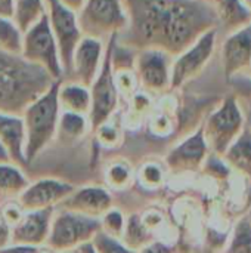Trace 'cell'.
Segmentation results:
<instances>
[{
  "label": "cell",
  "mask_w": 251,
  "mask_h": 253,
  "mask_svg": "<svg viewBox=\"0 0 251 253\" xmlns=\"http://www.w3.org/2000/svg\"><path fill=\"white\" fill-rule=\"evenodd\" d=\"M129 24L117 40L135 50L157 47L178 55L201 34L217 28L204 0H124Z\"/></svg>",
  "instance_id": "6da1fadb"
},
{
  "label": "cell",
  "mask_w": 251,
  "mask_h": 253,
  "mask_svg": "<svg viewBox=\"0 0 251 253\" xmlns=\"http://www.w3.org/2000/svg\"><path fill=\"white\" fill-rule=\"evenodd\" d=\"M55 80L21 56L0 52V111L22 114Z\"/></svg>",
  "instance_id": "7a4b0ae2"
},
{
  "label": "cell",
  "mask_w": 251,
  "mask_h": 253,
  "mask_svg": "<svg viewBox=\"0 0 251 253\" xmlns=\"http://www.w3.org/2000/svg\"><path fill=\"white\" fill-rule=\"evenodd\" d=\"M62 80V79H61ZM58 84L55 80L46 90L34 98L22 111L25 127V159L31 163L55 139L61 107L58 102Z\"/></svg>",
  "instance_id": "3957f363"
},
{
  "label": "cell",
  "mask_w": 251,
  "mask_h": 253,
  "mask_svg": "<svg viewBox=\"0 0 251 253\" xmlns=\"http://www.w3.org/2000/svg\"><path fill=\"white\" fill-rule=\"evenodd\" d=\"M247 125L246 114L232 93L222 98L201 123L210 153L222 157Z\"/></svg>",
  "instance_id": "277c9868"
},
{
  "label": "cell",
  "mask_w": 251,
  "mask_h": 253,
  "mask_svg": "<svg viewBox=\"0 0 251 253\" xmlns=\"http://www.w3.org/2000/svg\"><path fill=\"white\" fill-rule=\"evenodd\" d=\"M77 19L83 36L102 42L120 36L129 24L124 0H84Z\"/></svg>",
  "instance_id": "5b68a950"
},
{
  "label": "cell",
  "mask_w": 251,
  "mask_h": 253,
  "mask_svg": "<svg viewBox=\"0 0 251 253\" xmlns=\"http://www.w3.org/2000/svg\"><path fill=\"white\" fill-rule=\"evenodd\" d=\"M19 56L47 73L53 80L64 79L59 46L49 27L46 15L24 31Z\"/></svg>",
  "instance_id": "8992f818"
},
{
  "label": "cell",
  "mask_w": 251,
  "mask_h": 253,
  "mask_svg": "<svg viewBox=\"0 0 251 253\" xmlns=\"http://www.w3.org/2000/svg\"><path fill=\"white\" fill-rule=\"evenodd\" d=\"M101 231V221L70 211L53 212L46 248L64 253L93 240Z\"/></svg>",
  "instance_id": "52a82bcc"
},
{
  "label": "cell",
  "mask_w": 251,
  "mask_h": 253,
  "mask_svg": "<svg viewBox=\"0 0 251 253\" xmlns=\"http://www.w3.org/2000/svg\"><path fill=\"white\" fill-rule=\"evenodd\" d=\"M219 30L212 28L201 34L194 43L185 47L182 52L173 56L172 64V92L180 90L191 80L197 79L204 68L212 61L216 44H217Z\"/></svg>",
  "instance_id": "ba28073f"
},
{
  "label": "cell",
  "mask_w": 251,
  "mask_h": 253,
  "mask_svg": "<svg viewBox=\"0 0 251 253\" xmlns=\"http://www.w3.org/2000/svg\"><path fill=\"white\" fill-rule=\"evenodd\" d=\"M173 55L157 47L136 50L135 71L139 86L149 95H167L172 92Z\"/></svg>",
  "instance_id": "9c48e42d"
},
{
  "label": "cell",
  "mask_w": 251,
  "mask_h": 253,
  "mask_svg": "<svg viewBox=\"0 0 251 253\" xmlns=\"http://www.w3.org/2000/svg\"><path fill=\"white\" fill-rule=\"evenodd\" d=\"M114 37H111L107 42L102 68H101L99 74L96 76V79L93 80V83L89 86L90 98H92L89 122H90L92 130H95L98 126H101L107 120H109L118 108L120 95H118L115 83H114L112 61H111V47H112Z\"/></svg>",
  "instance_id": "30bf717a"
},
{
  "label": "cell",
  "mask_w": 251,
  "mask_h": 253,
  "mask_svg": "<svg viewBox=\"0 0 251 253\" xmlns=\"http://www.w3.org/2000/svg\"><path fill=\"white\" fill-rule=\"evenodd\" d=\"M46 16L49 27L58 42L64 76L70 67L71 55L81 40L83 33L77 19V12L65 6L59 0H46Z\"/></svg>",
  "instance_id": "8fae6325"
},
{
  "label": "cell",
  "mask_w": 251,
  "mask_h": 253,
  "mask_svg": "<svg viewBox=\"0 0 251 253\" xmlns=\"http://www.w3.org/2000/svg\"><path fill=\"white\" fill-rule=\"evenodd\" d=\"M105 49L107 42L83 36L71 55L70 67L64 79L89 87L102 68Z\"/></svg>",
  "instance_id": "7c38bea8"
},
{
  "label": "cell",
  "mask_w": 251,
  "mask_h": 253,
  "mask_svg": "<svg viewBox=\"0 0 251 253\" xmlns=\"http://www.w3.org/2000/svg\"><path fill=\"white\" fill-rule=\"evenodd\" d=\"M225 79L249 74L251 68V22L225 36L220 46Z\"/></svg>",
  "instance_id": "4fadbf2b"
},
{
  "label": "cell",
  "mask_w": 251,
  "mask_h": 253,
  "mask_svg": "<svg viewBox=\"0 0 251 253\" xmlns=\"http://www.w3.org/2000/svg\"><path fill=\"white\" fill-rule=\"evenodd\" d=\"M209 154L210 150L200 125L169 151L166 156V166L173 173L195 172L203 168Z\"/></svg>",
  "instance_id": "5bb4252c"
},
{
  "label": "cell",
  "mask_w": 251,
  "mask_h": 253,
  "mask_svg": "<svg viewBox=\"0 0 251 253\" xmlns=\"http://www.w3.org/2000/svg\"><path fill=\"white\" fill-rule=\"evenodd\" d=\"M72 191L74 187L68 182L44 178L36 182H30L16 202L19 203L24 212L41 211V209L56 208Z\"/></svg>",
  "instance_id": "9a60e30c"
},
{
  "label": "cell",
  "mask_w": 251,
  "mask_h": 253,
  "mask_svg": "<svg viewBox=\"0 0 251 253\" xmlns=\"http://www.w3.org/2000/svg\"><path fill=\"white\" fill-rule=\"evenodd\" d=\"M62 211H70L89 218L99 219L112 208L111 193L104 187H84L67 196L59 205Z\"/></svg>",
  "instance_id": "2e32d148"
},
{
  "label": "cell",
  "mask_w": 251,
  "mask_h": 253,
  "mask_svg": "<svg viewBox=\"0 0 251 253\" xmlns=\"http://www.w3.org/2000/svg\"><path fill=\"white\" fill-rule=\"evenodd\" d=\"M55 208L24 212L22 219L10 228V243L41 248L46 245Z\"/></svg>",
  "instance_id": "e0dca14e"
},
{
  "label": "cell",
  "mask_w": 251,
  "mask_h": 253,
  "mask_svg": "<svg viewBox=\"0 0 251 253\" xmlns=\"http://www.w3.org/2000/svg\"><path fill=\"white\" fill-rule=\"evenodd\" d=\"M0 144L12 163L18 166L28 165L25 159V127L21 114L0 111Z\"/></svg>",
  "instance_id": "ac0fdd59"
},
{
  "label": "cell",
  "mask_w": 251,
  "mask_h": 253,
  "mask_svg": "<svg viewBox=\"0 0 251 253\" xmlns=\"http://www.w3.org/2000/svg\"><path fill=\"white\" fill-rule=\"evenodd\" d=\"M216 15L217 30L225 34L235 31L251 22L249 9L244 0H204Z\"/></svg>",
  "instance_id": "d6986e66"
},
{
  "label": "cell",
  "mask_w": 251,
  "mask_h": 253,
  "mask_svg": "<svg viewBox=\"0 0 251 253\" xmlns=\"http://www.w3.org/2000/svg\"><path fill=\"white\" fill-rule=\"evenodd\" d=\"M58 102L61 111L86 114L89 117V111L92 105L90 89L72 80L62 79L59 80L58 84Z\"/></svg>",
  "instance_id": "ffe728a7"
},
{
  "label": "cell",
  "mask_w": 251,
  "mask_h": 253,
  "mask_svg": "<svg viewBox=\"0 0 251 253\" xmlns=\"http://www.w3.org/2000/svg\"><path fill=\"white\" fill-rule=\"evenodd\" d=\"M223 162L251 181V129L249 125L222 156Z\"/></svg>",
  "instance_id": "44dd1931"
},
{
  "label": "cell",
  "mask_w": 251,
  "mask_h": 253,
  "mask_svg": "<svg viewBox=\"0 0 251 253\" xmlns=\"http://www.w3.org/2000/svg\"><path fill=\"white\" fill-rule=\"evenodd\" d=\"M28 184L30 181L21 166L12 162L0 163V205L18 200Z\"/></svg>",
  "instance_id": "7402d4cb"
},
{
  "label": "cell",
  "mask_w": 251,
  "mask_h": 253,
  "mask_svg": "<svg viewBox=\"0 0 251 253\" xmlns=\"http://www.w3.org/2000/svg\"><path fill=\"white\" fill-rule=\"evenodd\" d=\"M89 130H92V129H90L89 117L86 114H75V113L61 111L56 136H59L62 141H67V142L78 141Z\"/></svg>",
  "instance_id": "603a6c76"
},
{
  "label": "cell",
  "mask_w": 251,
  "mask_h": 253,
  "mask_svg": "<svg viewBox=\"0 0 251 253\" xmlns=\"http://www.w3.org/2000/svg\"><path fill=\"white\" fill-rule=\"evenodd\" d=\"M46 15V0H13L12 19L25 31Z\"/></svg>",
  "instance_id": "cb8c5ba5"
},
{
  "label": "cell",
  "mask_w": 251,
  "mask_h": 253,
  "mask_svg": "<svg viewBox=\"0 0 251 253\" xmlns=\"http://www.w3.org/2000/svg\"><path fill=\"white\" fill-rule=\"evenodd\" d=\"M24 31L12 18L0 16V52L7 55H21Z\"/></svg>",
  "instance_id": "d4e9b609"
},
{
  "label": "cell",
  "mask_w": 251,
  "mask_h": 253,
  "mask_svg": "<svg viewBox=\"0 0 251 253\" xmlns=\"http://www.w3.org/2000/svg\"><path fill=\"white\" fill-rule=\"evenodd\" d=\"M149 231L143 227L141 216L133 215L130 218L126 219V227L121 236V242L132 251L138 252L139 249H142L145 245L149 243Z\"/></svg>",
  "instance_id": "484cf974"
},
{
  "label": "cell",
  "mask_w": 251,
  "mask_h": 253,
  "mask_svg": "<svg viewBox=\"0 0 251 253\" xmlns=\"http://www.w3.org/2000/svg\"><path fill=\"white\" fill-rule=\"evenodd\" d=\"M133 181V169L127 160L117 159L108 163L105 169V182L109 188L124 190Z\"/></svg>",
  "instance_id": "4316f807"
},
{
  "label": "cell",
  "mask_w": 251,
  "mask_h": 253,
  "mask_svg": "<svg viewBox=\"0 0 251 253\" xmlns=\"http://www.w3.org/2000/svg\"><path fill=\"white\" fill-rule=\"evenodd\" d=\"M129 101H130V113L124 122L129 127L132 126L135 127L139 126L143 122V119L149 116L154 107V101H152V95L146 93L142 89H139Z\"/></svg>",
  "instance_id": "83f0119b"
},
{
  "label": "cell",
  "mask_w": 251,
  "mask_h": 253,
  "mask_svg": "<svg viewBox=\"0 0 251 253\" xmlns=\"http://www.w3.org/2000/svg\"><path fill=\"white\" fill-rule=\"evenodd\" d=\"M114 83L120 96L130 99L139 89V80L133 67L130 68H112Z\"/></svg>",
  "instance_id": "f1b7e54d"
},
{
  "label": "cell",
  "mask_w": 251,
  "mask_h": 253,
  "mask_svg": "<svg viewBox=\"0 0 251 253\" xmlns=\"http://www.w3.org/2000/svg\"><path fill=\"white\" fill-rule=\"evenodd\" d=\"M223 253H251V221L240 219L235 225L232 239Z\"/></svg>",
  "instance_id": "f546056e"
},
{
  "label": "cell",
  "mask_w": 251,
  "mask_h": 253,
  "mask_svg": "<svg viewBox=\"0 0 251 253\" xmlns=\"http://www.w3.org/2000/svg\"><path fill=\"white\" fill-rule=\"evenodd\" d=\"M232 87V95L243 108L246 119H251V76L241 74L228 80Z\"/></svg>",
  "instance_id": "4dcf8cb0"
},
{
  "label": "cell",
  "mask_w": 251,
  "mask_h": 253,
  "mask_svg": "<svg viewBox=\"0 0 251 253\" xmlns=\"http://www.w3.org/2000/svg\"><path fill=\"white\" fill-rule=\"evenodd\" d=\"M136 176L142 187L154 190L158 188L164 181V168L157 162H146L139 168Z\"/></svg>",
  "instance_id": "1f68e13d"
},
{
  "label": "cell",
  "mask_w": 251,
  "mask_h": 253,
  "mask_svg": "<svg viewBox=\"0 0 251 253\" xmlns=\"http://www.w3.org/2000/svg\"><path fill=\"white\" fill-rule=\"evenodd\" d=\"M101 231L105 233L109 237L114 239H121L124 227H126V218L121 211L111 208L107 213H104L101 218Z\"/></svg>",
  "instance_id": "d6a6232c"
},
{
  "label": "cell",
  "mask_w": 251,
  "mask_h": 253,
  "mask_svg": "<svg viewBox=\"0 0 251 253\" xmlns=\"http://www.w3.org/2000/svg\"><path fill=\"white\" fill-rule=\"evenodd\" d=\"M93 132L96 133L99 144L105 148H114L121 141V127L114 122V116L101 126H98Z\"/></svg>",
  "instance_id": "836d02e7"
},
{
  "label": "cell",
  "mask_w": 251,
  "mask_h": 253,
  "mask_svg": "<svg viewBox=\"0 0 251 253\" xmlns=\"http://www.w3.org/2000/svg\"><path fill=\"white\" fill-rule=\"evenodd\" d=\"M92 245L98 253H136L135 251L129 249L121 240L109 237L102 231H99L93 237Z\"/></svg>",
  "instance_id": "e575fe53"
},
{
  "label": "cell",
  "mask_w": 251,
  "mask_h": 253,
  "mask_svg": "<svg viewBox=\"0 0 251 253\" xmlns=\"http://www.w3.org/2000/svg\"><path fill=\"white\" fill-rule=\"evenodd\" d=\"M149 129L157 136H166V135H169L172 132V129H173L172 114L167 113V110H161V111L155 113L149 119Z\"/></svg>",
  "instance_id": "d590c367"
},
{
  "label": "cell",
  "mask_w": 251,
  "mask_h": 253,
  "mask_svg": "<svg viewBox=\"0 0 251 253\" xmlns=\"http://www.w3.org/2000/svg\"><path fill=\"white\" fill-rule=\"evenodd\" d=\"M0 212H1V216L4 219V222L10 228H13L24 216V211H22V208L19 206V203L16 200L6 202V203L0 205Z\"/></svg>",
  "instance_id": "8d00e7d4"
},
{
  "label": "cell",
  "mask_w": 251,
  "mask_h": 253,
  "mask_svg": "<svg viewBox=\"0 0 251 253\" xmlns=\"http://www.w3.org/2000/svg\"><path fill=\"white\" fill-rule=\"evenodd\" d=\"M136 253H173V248L163 242H149Z\"/></svg>",
  "instance_id": "74e56055"
},
{
  "label": "cell",
  "mask_w": 251,
  "mask_h": 253,
  "mask_svg": "<svg viewBox=\"0 0 251 253\" xmlns=\"http://www.w3.org/2000/svg\"><path fill=\"white\" fill-rule=\"evenodd\" d=\"M0 253H40V248L28 246V245H15L9 243L7 246L1 248Z\"/></svg>",
  "instance_id": "f35d334b"
},
{
  "label": "cell",
  "mask_w": 251,
  "mask_h": 253,
  "mask_svg": "<svg viewBox=\"0 0 251 253\" xmlns=\"http://www.w3.org/2000/svg\"><path fill=\"white\" fill-rule=\"evenodd\" d=\"M10 243V227L4 222L0 212V249Z\"/></svg>",
  "instance_id": "ab89813d"
},
{
  "label": "cell",
  "mask_w": 251,
  "mask_h": 253,
  "mask_svg": "<svg viewBox=\"0 0 251 253\" xmlns=\"http://www.w3.org/2000/svg\"><path fill=\"white\" fill-rule=\"evenodd\" d=\"M13 15V0H0V16L12 18Z\"/></svg>",
  "instance_id": "60d3db41"
},
{
  "label": "cell",
  "mask_w": 251,
  "mask_h": 253,
  "mask_svg": "<svg viewBox=\"0 0 251 253\" xmlns=\"http://www.w3.org/2000/svg\"><path fill=\"white\" fill-rule=\"evenodd\" d=\"M61 3H64L65 6H68V7H71L72 10H78L80 9V6L83 4V1L84 0H59Z\"/></svg>",
  "instance_id": "b9f144b4"
},
{
  "label": "cell",
  "mask_w": 251,
  "mask_h": 253,
  "mask_svg": "<svg viewBox=\"0 0 251 253\" xmlns=\"http://www.w3.org/2000/svg\"><path fill=\"white\" fill-rule=\"evenodd\" d=\"M4 162H10V160H9V157H7V154H6L4 148H3L1 144H0V163H4Z\"/></svg>",
  "instance_id": "7bdbcfd3"
},
{
  "label": "cell",
  "mask_w": 251,
  "mask_h": 253,
  "mask_svg": "<svg viewBox=\"0 0 251 253\" xmlns=\"http://www.w3.org/2000/svg\"><path fill=\"white\" fill-rule=\"evenodd\" d=\"M40 253H58V252H55V251H52V249H49V248H46V246H41V248H40Z\"/></svg>",
  "instance_id": "ee69618b"
},
{
  "label": "cell",
  "mask_w": 251,
  "mask_h": 253,
  "mask_svg": "<svg viewBox=\"0 0 251 253\" xmlns=\"http://www.w3.org/2000/svg\"><path fill=\"white\" fill-rule=\"evenodd\" d=\"M244 3H246V6H247V9H249V13H250L251 19V0H244Z\"/></svg>",
  "instance_id": "f6af8a7d"
},
{
  "label": "cell",
  "mask_w": 251,
  "mask_h": 253,
  "mask_svg": "<svg viewBox=\"0 0 251 253\" xmlns=\"http://www.w3.org/2000/svg\"><path fill=\"white\" fill-rule=\"evenodd\" d=\"M247 125L250 126V129H251V119H247Z\"/></svg>",
  "instance_id": "bcb514c9"
},
{
  "label": "cell",
  "mask_w": 251,
  "mask_h": 253,
  "mask_svg": "<svg viewBox=\"0 0 251 253\" xmlns=\"http://www.w3.org/2000/svg\"><path fill=\"white\" fill-rule=\"evenodd\" d=\"M249 76H251V68H250V73H249Z\"/></svg>",
  "instance_id": "7dc6e473"
}]
</instances>
